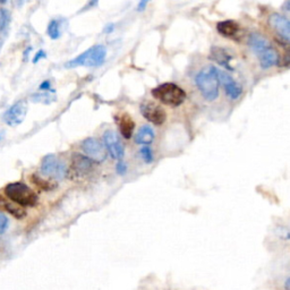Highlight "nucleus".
<instances>
[{"mask_svg":"<svg viewBox=\"0 0 290 290\" xmlns=\"http://www.w3.org/2000/svg\"><path fill=\"white\" fill-rule=\"evenodd\" d=\"M197 89L201 92L202 97L206 101H215L219 97V77H218V68L215 66H206L203 69L199 70L195 78Z\"/></svg>","mask_w":290,"mask_h":290,"instance_id":"obj_1","label":"nucleus"},{"mask_svg":"<svg viewBox=\"0 0 290 290\" xmlns=\"http://www.w3.org/2000/svg\"><path fill=\"white\" fill-rule=\"evenodd\" d=\"M107 57V49L102 45L93 46L92 48L75 57L65 65L66 68H75L79 66H87V67H98L101 66Z\"/></svg>","mask_w":290,"mask_h":290,"instance_id":"obj_2","label":"nucleus"},{"mask_svg":"<svg viewBox=\"0 0 290 290\" xmlns=\"http://www.w3.org/2000/svg\"><path fill=\"white\" fill-rule=\"evenodd\" d=\"M152 96L170 107H178L186 100V92L177 84L163 83L152 90Z\"/></svg>","mask_w":290,"mask_h":290,"instance_id":"obj_3","label":"nucleus"},{"mask_svg":"<svg viewBox=\"0 0 290 290\" xmlns=\"http://www.w3.org/2000/svg\"><path fill=\"white\" fill-rule=\"evenodd\" d=\"M5 195L21 206H35L37 203V195L34 191L23 183L8 184L5 188Z\"/></svg>","mask_w":290,"mask_h":290,"instance_id":"obj_4","label":"nucleus"},{"mask_svg":"<svg viewBox=\"0 0 290 290\" xmlns=\"http://www.w3.org/2000/svg\"><path fill=\"white\" fill-rule=\"evenodd\" d=\"M93 162L91 159L87 155L80 153H74L72 155V162L68 170L69 178H82L87 176L89 173H91L93 168Z\"/></svg>","mask_w":290,"mask_h":290,"instance_id":"obj_5","label":"nucleus"},{"mask_svg":"<svg viewBox=\"0 0 290 290\" xmlns=\"http://www.w3.org/2000/svg\"><path fill=\"white\" fill-rule=\"evenodd\" d=\"M41 173L47 177L55 179H63L66 175L65 164L56 158L55 155L49 154L44 158L41 162Z\"/></svg>","mask_w":290,"mask_h":290,"instance_id":"obj_6","label":"nucleus"},{"mask_svg":"<svg viewBox=\"0 0 290 290\" xmlns=\"http://www.w3.org/2000/svg\"><path fill=\"white\" fill-rule=\"evenodd\" d=\"M82 150L90 159L94 162H103L107 159V149L101 142L93 137L84 140L82 143Z\"/></svg>","mask_w":290,"mask_h":290,"instance_id":"obj_7","label":"nucleus"},{"mask_svg":"<svg viewBox=\"0 0 290 290\" xmlns=\"http://www.w3.org/2000/svg\"><path fill=\"white\" fill-rule=\"evenodd\" d=\"M141 112L147 121H150L154 125H162L167 119V113L164 109L152 101H145L141 104Z\"/></svg>","mask_w":290,"mask_h":290,"instance_id":"obj_8","label":"nucleus"},{"mask_svg":"<svg viewBox=\"0 0 290 290\" xmlns=\"http://www.w3.org/2000/svg\"><path fill=\"white\" fill-rule=\"evenodd\" d=\"M27 113V104L25 101H18L8 109L4 115V120L9 126H17L25 119Z\"/></svg>","mask_w":290,"mask_h":290,"instance_id":"obj_9","label":"nucleus"},{"mask_svg":"<svg viewBox=\"0 0 290 290\" xmlns=\"http://www.w3.org/2000/svg\"><path fill=\"white\" fill-rule=\"evenodd\" d=\"M103 143L104 146H106L107 151L109 152V154L111 155V158L116 160H120L122 158L125 151H123V145L121 144V142L116 132L107 131L104 133Z\"/></svg>","mask_w":290,"mask_h":290,"instance_id":"obj_10","label":"nucleus"},{"mask_svg":"<svg viewBox=\"0 0 290 290\" xmlns=\"http://www.w3.org/2000/svg\"><path fill=\"white\" fill-rule=\"evenodd\" d=\"M268 23L270 27L282 39L290 42V20L280 14L273 13L269 16Z\"/></svg>","mask_w":290,"mask_h":290,"instance_id":"obj_11","label":"nucleus"},{"mask_svg":"<svg viewBox=\"0 0 290 290\" xmlns=\"http://www.w3.org/2000/svg\"><path fill=\"white\" fill-rule=\"evenodd\" d=\"M218 77L219 82H220L223 89H225L226 94L231 100H236L240 97L242 90L238 85V83H237L229 74L225 72V70L218 69Z\"/></svg>","mask_w":290,"mask_h":290,"instance_id":"obj_12","label":"nucleus"},{"mask_svg":"<svg viewBox=\"0 0 290 290\" xmlns=\"http://www.w3.org/2000/svg\"><path fill=\"white\" fill-rule=\"evenodd\" d=\"M258 57L260 66L263 69H269L271 67H273V66L279 64L280 60V55L272 46H270L269 48H266L264 51L261 52L260 55H258Z\"/></svg>","mask_w":290,"mask_h":290,"instance_id":"obj_13","label":"nucleus"},{"mask_svg":"<svg viewBox=\"0 0 290 290\" xmlns=\"http://www.w3.org/2000/svg\"><path fill=\"white\" fill-rule=\"evenodd\" d=\"M0 210L11 213V215L16 219H23L26 217V211L24 210V208L14 203L13 201H8L3 195H0Z\"/></svg>","mask_w":290,"mask_h":290,"instance_id":"obj_14","label":"nucleus"},{"mask_svg":"<svg viewBox=\"0 0 290 290\" xmlns=\"http://www.w3.org/2000/svg\"><path fill=\"white\" fill-rule=\"evenodd\" d=\"M248 45L256 55H260L261 52L264 51L266 48L271 46L270 42L266 37L259 34V33H253L248 37Z\"/></svg>","mask_w":290,"mask_h":290,"instance_id":"obj_15","label":"nucleus"},{"mask_svg":"<svg viewBox=\"0 0 290 290\" xmlns=\"http://www.w3.org/2000/svg\"><path fill=\"white\" fill-rule=\"evenodd\" d=\"M211 56L213 60L217 61L218 64H220L228 69H232L231 66L229 65L231 60V55L226 49L220 48V47H212Z\"/></svg>","mask_w":290,"mask_h":290,"instance_id":"obj_16","label":"nucleus"},{"mask_svg":"<svg viewBox=\"0 0 290 290\" xmlns=\"http://www.w3.org/2000/svg\"><path fill=\"white\" fill-rule=\"evenodd\" d=\"M118 125H119V130L121 135L125 137L126 140L131 139L133 135V132H134L135 122L132 119V117L127 113H123L119 117V120H118Z\"/></svg>","mask_w":290,"mask_h":290,"instance_id":"obj_17","label":"nucleus"},{"mask_svg":"<svg viewBox=\"0 0 290 290\" xmlns=\"http://www.w3.org/2000/svg\"><path fill=\"white\" fill-rule=\"evenodd\" d=\"M218 32L225 37H234L239 32V25L235 21H223L217 25Z\"/></svg>","mask_w":290,"mask_h":290,"instance_id":"obj_18","label":"nucleus"},{"mask_svg":"<svg viewBox=\"0 0 290 290\" xmlns=\"http://www.w3.org/2000/svg\"><path fill=\"white\" fill-rule=\"evenodd\" d=\"M154 140V131L152 130V127L150 126H142L137 134L135 135V142L137 144H143L147 145L152 143V141Z\"/></svg>","mask_w":290,"mask_h":290,"instance_id":"obj_19","label":"nucleus"},{"mask_svg":"<svg viewBox=\"0 0 290 290\" xmlns=\"http://www.w3.org/2000/svg\"><path fill=\"white\" fill-rule=\"evenodd\" d=\"M30 180H31V183L34 185V186L42 189V191H51V189L55 188V185L50 183L49 180H46V179L41 178L36 175H31Z\"/></svg>","mask_w":290,"mask_h":290,"instance_id":"obj_20","label":"nucleus"},{"mask_svg":"<svg viewBox=\"0 0 290 290\" xmlns=\"http://www.w3.org/2000/svg\"><path fill=\"white\" fill-rule=\"evenodd\" d=\"M47 33L48 35L51 37L52 40L58 39L60 36V27H59V23L58 21H51L48 25V28H47Z\"/></svg>","mask_w":290,"mask_h":290,"instance_id":"obj_21","label":"nucleus"},{"mask_svg":"<svg viewBox=\"0 0 290 290\" xmlns=\"http://www.w3.org/2000/svg\"><path fill=\"white\" fill-rule=\"evenodd\" d=\"M9 22H11V15H9L8 11H6V9H0V32L7 30Z\"/></svg>","mask_w":290,"mask_h":290,"instance_id":"obj_22","label":"nucleus"},{"mask_svg":"<svg viewBox=\"0 0 290 290\" xmlns=\"http://www.w3.org/2000/svg\"><path fill=\"white\" fill-rule=\"evenodd\" d=\"M33 101H36V102H42V103H50L55 100V98L50 96L49 93H42V94H34V96L32 97Z\"/></svg>","mask_w":290,"mask_h":290,"instance_id":"obj_23","label":"nucleus"},{"mask_svg":"<svg viewBox=\"0 0 290 290\" xmlns=\"http://www.w3.org/2000/svg\"><path fill=\"white\" fill-rule=\"evenodd\" d=\"M140 154L142 158L144 159V161L146 163H150L152 162V160H153V154H152V151L151 149H149V147H142L141 151H140Z\"/></svg>","mask_w":290,"mask_h":290,"instance_id":"obj_24","label":"nucleus"},{"mask_svg":"<svg viewBox=\"0 0 290 290\" xmlns=\"http://www.w3.org/2000/svg\"><path fill=\"white\" fill-rule=\"evenodd\" d=\"M8 219L7 217L4 215V213H0V235H3L5 231L7 230L8 228Z\"/></svg>","mask_w":290,"mask_h":290,"instance_id":"obj_25","label":"nucleus"},{"mask_svg":"<svg viewBox=\"0 0 290 290\" xmlns=\"http://www.w3.org/2000/svg\"><path fill=\"white\" fill-rule=\"evenodd\" d=\"M150 0H140L139 5H137V11L139 12H143L144 9L147 7V5H149Z\"/></svg>","mask_w":290,"mask_h":290,"instance_id":"obj_26","label":"nucleus"},{"mask_svg":"<svg viewBox=\"0 0 290 290\" xmlns=\"http://www.w3.org/2000/svg\"><path fill=\"white\" fill-rule=\"evenodd\" d=\"M46 57H47L46 52H45V51H42V50H40V51L37 52V54L34 56V58H33V63L36 64L37 61H39L40 59H42V58H46Z\"/></svg>","mask_w":290,"mask_h":290,"instance_id":"obj_27","label":"nucleus"},{"mask_svg":"<svg viewBox=\"0 0 290 290\" xmlns=\"http://www.w3.org/2000/svg\"><path fill=\"white\" fill-rule=\"evenodd\" d=\"M117 171H118V174H125V171H126V165L123 164L122 162H119L117 164Z\"/></svg>","mask_w":290,"mask_h":290,"instance_id":"obj_28","label":"nucleus"},{"mask_svg":"<svg viewBox=\"0 0 290 290\" xmlns=\"http://www.w3.org/2000/svg\"><path fill=\"white\" fill-rule=\"evenodd\" d=\"M40 89L41 90H46V91H48V90H50V82H49V80H45V82L40 85Z\"/></svg>","mask_w":290,"mask_h":290,"instance_id":"obj_29","label":"nucleus"},{"mask_svg":"<svg viewBox=\"0 0 290 290\" xmlns=\"http://www.w3.org/2000/svg\"><path fill=\"white\" fill-rule=\"evenodd\" d=\"M283 9H284V11H286L287 13L290 14V0H287V2L283 4Z\"/></svg>","mask_w":290,"mask_h":290,"instance_id":"obj_30","label":"nucleus"},{"mask_svg":"<svg viewBox=\"0 0 290 290\" xmlns=\"http://www.w3.org/2000/svg\"><path fill=\"white\" fill-rule=\"evenodd\" d=\"M98 2H99V0H90V3H89V5H88V8H89V7H94V6H97V5H98Z\"/></svg>","mask_w":290,"mask_h":290,"instance_id":"obj_31","label":"nucleus"},{"mask_svg":"<svg viewBox=\"0 0 290 290\" xmlns=\"http://www.w3.org/2000/svg\"><path fill=\"white\" fill-rule=\"evenodd\" d=\"M284 288H286L287 290H290V278H288L286 280V282H284Z\"/></svg>","mask_w":290,"mask_h":290,"instance_id":"obj_32","label":"nucleus"},{"mask_svg":"<svg viewBox=\"0 0 290 290\" xmlns=\"http://www.w3.org/2000/svg\"><path fill=\"white\" fill-rule=\"evenodd\" d=\"M112 30H113V25H112V24H110V25H108V26H107V28H106V30H104V31H106V32L108 33V32H111Z\"/></svg>","mask_w":290,"mask_h":290,"instance_id":"obj_33","label":"nucleus"},{"mask_svg":"<svg viewBox=\"0 0 290 290\" xmlns=\"http://www.w3.org/2000/svg\"><path fill=\"white\" fill-rule=\"evenodd\" d=\"M7 0H0V4H6Z\"/></svg>","mask_w":290,"mask_h":290,"instance_id":"obj_34","label":"nucleus"}]
</instances>
